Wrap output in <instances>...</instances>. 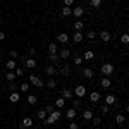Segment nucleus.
<instances>
[{"mask_svg":"<svg viewBox=\"0 0 129 129\" xmlns=\"http://www.w3.org/2000/svg\"><path fill=\"white\" fill-rule=\"evenodd\" d=\"M60 117H62V112L55 109L53 112H52V114H48V115L45 117V120H43V122H45L47 126H48V124H55V122H57V120H59Z\"/></svg>","mask_w":129,"mask_h":129,"instance_id":"1","label":"nucleus"},{"mask_svg":"<svg viewBox=\"0 0 129 129\" xmlns=\"http://www.w3.org/2000/svg\"><path fill=\"white\" fill-rule=\"evenodd\" d=\"M29 83L33 84V86H36V88H43V84H45V83H43L38 76H35V74H31V76H29Z\"/></svg>","mask_w":129,"mask_h":129,"instance_id":"2","label":"nucleus"},{"mask_svg":"<svg viewBox=\"0 0 129 129\" xmlns=\"http://www.w3.org/2000/svg\"><path fill=\"white\" fill-rule=\"evenodd\" d=\"M112 72H114V66H112V64H103V66H102V74H103L105 78H109Z\"/></svg>","mask_w":129,"mask_h":129,"instance_id":"3","label":"nucleus"},{"mask_svg":"<svg viewBox=\"0 0 129 129\" xmlns=\"http://www.w3.org/2000/svg\"><path fill=\"white\" fill-rule=\"evenodd\" d=\"M72 93H74V95H76L78 98H83V96L86 95V88H84L83 84H78V86L74 88V91H72Z\"/></svg>","mask_w":129,"mask_h":129,"instance_id":"4","label":"nucleus"},{"mask_svg":"<svg viewBox=\"0 0 129 129\" xmlns=\"http://www.w3.org/2000/svg\"><path fill=\"white\" fill-rule=\"evenodd\" d=\"M69 35H67V33H60V35H57V41H59V43H62V45H66V43H67V41H69Z\"/></svg>","mask_w":129,"mask_h":129,"instance_id":"5","label":"nucleus"},{"mask_svg":"<svg viewBox=\"0 0 129 129\" xmlns=\"http://www.w3.org/2000/svg\"><path fill=\"white\" fill-rule=\"evenodd\" d=\"M83 40H84V35H83V31H76V33L72 35V41H74V43H81Z\"/></svg>","mask_w":129,"mask_h":129,"instance_id":"6","label":"nucleus"},{"mask_svg":"<svg viewBox=\"0 0 129 129\" xmlns=\"http://www.w3.org/2000/svg\"><path fill=\"white\" fill-rule=\"evenodd\" d=\"M33 126V119L31 117H24L22 119V122H21V129H28Z\"/></svg>","mask_w":129,"mask_h":129,"instance_id":"7","label":"nucleus"},{"mask_svg":"<svg viewBox=\"0 0 129 129\" xmlns=\"http://www.w3.org/2000/svg\"><path fill=\"white\" fill-rule=\"evenodd\" d=\"M24 66H26L28 69H35V67H36V60L33 59V57H29V59L24 60Z\"/></svg>","mask_w":129,"mask_h":129,"instance_id":"8","label":"nucleus"},{"mask_svg":"<svg viewBox=\"0 0 129 129\" xmlns=\"http://www.w3.org/2000/svg\"><path fill=\"white\" fill-rule=\"evenodd\" d=\"M83 14H84V9H83V7H76V9H72V14H71V16H74L76 19H79Z\"/></svg>","mask_w":129,"mask_h":129,"instance_id":"9","label":"nucleus"},{"mask_svg":"<svg viewBox=\"0 0 129 129\" xmlns=\"http://www.w3.org/2000/svg\"><path fill=\"white\" fill-rule=\"evenodd\" d=\"M69 57H71V50L69 48H62L59 52V59H64V60H66V59H69Z\"/></svg>","mask_w":129,"mask_h":129,"instance_id":"10","label":"nucleus"},{"mask_svg":"<svg viewBox=\"0 0 129 129\" xmlns=\"http://www.w3.org/2000/svg\"><path fill=\"white\" fill-rule=\"evenodd\" d=\"M57 72H60L62 76H69V74H71V67L67 66V64H64L60 69H57Z\"/></svg>","mask_w":129,"mask_h":129,"instance_id":"11","label":"nucleus"},{"mask_svg":"<svg viewBox=\"0 0 129 129\" xmlns=\"http://www.w3.org/2000/svg\"><path fill=\"white\" fill-rule=\"evenodd\" d=\"M89 102H91V103H98V102H100V93H98V91L89 93Z\"/></svg>","mask_w":129,"mask_h":129,"instance_id":"12","label":"nucleus"},{"mask_svg":"<svg viewBox=\"0 0 129 129\" xmlns=\"http://www.w3.org/2000/svg\"><path fill=\"white\" fill-rule=\"evenodd\" d=\"M72 96H74V93H72V89L66 88L64 91H62V98H66V100H72Z\"/></svg>","mask_w":129,"mask_h":129,"instance_id":"13","label":"nucleus"},{"mask_svg":"<svg viewBox=\"0 0 129 129\" xmlns=\"http://www.w3.org/2000/svg\"><path fill=\"white\" fill-rule=\"evenodd\" d=\"M9 100H10V103H17V102L21 100V95L16 93V91H12V93L9 95Z\"/></svg>","mask_w":129,"mask_h":129,"instance_id":"14","label":"nucleus"},{"mask_svg":"<svg viewBox=\"0 0 129 129\" xmlns=\"http://www.w3.org/2000/svg\"><path fill=\"white\" fill-rule=\"evenodd\" d=\"M83 76H84L86 79H91V78L95 76V72H93V69H89V67H84V69H83Z\"/></svg>","mask_w":129,"mask_h":129,"instance_id":"15","label":"nucleus"},{"mask_svg":"<svg viewBox=\"0 0 129 129\" xmlns=\"http://www.w3.org/2000/svg\"><path fill=\"white\" fill-rule=\"evenodd\" d=\"M93 117H95V115H93V112H91L89 109H86L84 112H83V119H84V120H91Z\"/></svg>","mask_w":129,"mask_h":129,"instance_id":"16","label":"nucleus"},{"mask_svg":"<svg viewBox=\"0 0 129 129\" xmlns=\"http://www.w3.org/2000/svg\"><path fill=\"white\" fill-rule=\"evenodd\" d=\"M45 72H47V76H55V74H57V67H55V66H48V67L45 69Z\"/></svg>","mask_w":129,"mask_h":129,"instance_id":"17","label":"nucleus"},{"mask_svg":"<svg viewBox=\"0 0 129 129\" xmlns=\"http://www.w3.org/2000/svg\"><path fill=\"white\" fill-rule=\"evenodd\" d=\"M110 86H112V81H110L109 78H103V79H102V88H103V89H109Z\"/></svg>","mask_w":129,"mask_h":129,"instance_id":"18","label":"nucleus"},{"mask_svg":"<svg viewBox=\"0 0 129 129\" xmlns=\"http://www.w3.org/2000/svg\"><path fill=\"white\" fill-rule=\"evenodd\" d=\"M100 38H102L103 41H110L112 40V36H110L109 31H102V33H100Z\"/></svg>","mask_w":129,"mask_h":129,"instance_id":"19","label":"nucleus"},{"mask_svg":"<svg viewBox=\"0 0 129 129\" xmlns=\"http://www.w3.org/2000/svg\"><path fill=\"white\" fill-rule=\"evenodd\" d=\"M71 14H72V9H71V7H66V5H64V7H62V17H69Z\"/></svg>","mask_w":129,"mask_h":129,"instance_id":"20","label":"nucleus"},{"mask_svg":"<svg viewBox=\"0 0 129 129\" xmlns=\"http://www.w3.org/2000/svg\"><path fill=\"white\" fill-rule=\"evenodd\" d=\"M105 103L107 105H114L115 103V95H107L105 96Z\"/></svg>","mask_w":129,"mask_h":129,"instance_id":"21","label":"nucleus"},{"mask_svg":"<svg viewBox=\"0 0 129 129\" xmlns=\"http://www.w3.org/2000/svg\"><path fill=\"white\" fill-rule=\"evenodd\" d=\"M115 122H117V124H124V122H126V115H124V114H117V115H115Z\"/></svg>","mask_w":129,"mask_h":129,"instance_id":"22","label":"nucleus"},{"mask_svg":"<svg viewBox=\"0 0 129 129\" xmlns=\"http://www.w3.org/2000/svg\"><path fill=\"white\" fill-rule=\"evenodd\" d=\"M83 28H84V22H83V21H76V22H74V29L76 31H83Z\"/></svg>","mask_w":129,"mask_h":129,"instance_id":"23","label":"nucleus"},{"mask_svg":"<svg viewBox=\"0 0 129 129\" xmlns=\"http://www.w3.org/2000/svg\"><path fill=\"white\" fill-rule=\"evenodd\" d=\"M48 59H50V62L57 64L59 62V53H48Z\"/></svg>","mask_w":129,"mask_h":129,"instance_id":"24","label":"nucleus"},{"mask_svg":"<svg viewBox=\"0 0 129 129\" xmlns=\"http://www.w3.org/2000/svg\"><path fill=\"white\" fill-rule=\"evenodd\" d=\"M48 52H50V53H57V43L50 41V45H48Z\"/></svg>","mask_w":129,"mask_h":129,"instance_id":"25","label":"nucleus"},{"mask_svg":"<svg viewBox=\"0 0 129 129\" xmlns=\"http://www.w3.org/2000/svg\"><path fill=\"white\" fill-rule=\"evenodd\" d=\"M16 67H17V66H16V60H12V59L7 60V69H9V71H14Z\"/></svg>","mask_w":129,"mask_h":129,"instance_id":"26","label":"nucleus"},{"mask_svg":"<svg viewBox=\"0 0 129 129\" xmlns=\"http://www.w3.org/2000/svg\"><path fill=\"white\" fill-rule=\"evenodd\" d=\"M76 114H78V112H76V109H69L66 115H67V119H74V117H76Z\"/></svg>","mask_w":129,"mask_h":129,"instance_id":"27","label":"nucleus"},{"mask_svg":"<svg viewBox=\"0 0 129 129\" xmlns=\"http://www.w3.org/2000/svg\"><path fill=\"white\" fill-rule=\"evenodd\" d=\"M55 107H66V98H62V96H60V98H57V102H55Z\"/></svg>","mask_w":129,"mask_h":129,"instance_id":"28","label":"nucleus"},{"mask_svg":"<svg viewBox=\"0 0 129 129\" xmlns=\"http://www.w3.org/2000/svg\"><path fill=\"white\" fill-rule=\"evenodd\" d=\"M93 57H95L93 52H84V55H83V59H84V60H91Z\"/></svg>","mask_w":129,"mask_h":129,"instance_id":"29","label":"nucleus"},{"mask_svg":"<svg viewBox=\"0 0 129 129\" xmlns=\"http://www.w3.org/2000/svg\"><path fill=\"white\" fill-rule=\"evenodd\" d=\"M7 79H9L10 83L16 79V72H14V71H7Z\"/></svg>","mask_w":129,"mask_h":129,"instance_id":"30","label":"nucleus"},{"mask_svg":"<svg viewBox=\"0 0 129 129\" xmlns=\"http://www.w3.org/2000/svg\"><path fill=\"white\" fill-rule=\"evenodd\" d=\"M47 86H48L50 89H53L55 86H57V81H55V79H48V81H47Z\"/></svg>","mask_w":129,"mask_h":129,"instance_id":"31","label":"nucleus"},{"mask_svg":"<svg viewBox=\"0 0 129 129\" xmlns=\"http://www.w3.org/2000/svg\"><path fill=\"white\" fill-rule=\"evenodd\" d=\"M19 88H21V91H24V93H28V91H29V83H22V84H21Z\"/></svg>","mask_w":129,"mask_h":129,"instance_id":"32","label":"nucleus"},{"mask_svg":"<svg viewBox=\"0 0 129 129\" xmlns=\"http://www.w3.org/2000/svg\"><path fill=\"white\" fill-rule=\"evenodd\" d=\"M81 107V98H74L72 100V109H78Z\"/></svg>","mask_w":129,"mask_h":129,"instance_id":"33","label":"nucleus"},{"mask_svg":"<svg viewBox=\"0 0 129 129\" xmlns=\"http://www.w3.org/2000/svg\"><path fill=\"white\" fill-rule=\"evenodd\" d=\"M120 41H122L124 45H127V43H129V35H127V33H124V35L120 36Z\"/></svg>","mask_w":129,"mask_h":129,"instance_id":"34","label":"nucleus"},{"mask_svg":"<svg viewBox=\"0 0 129 129\" xmlns=\"http://www.w3.org/2000/svg\"><path fill=\"white\" fill-rule=\"evenodd\" d=\"M45 117H47V112H45V109H43V110H38V119H40V120H45Z\"/></svg>","mask_w":129,"mask_h":129,"instance_id":"35","label":"nucleus"},{"mask_svg":"<svg viewBox=\"0 0 129 129\" xmlns=\"http://www.w3.org/2000/svg\"><path fill=\"white\" fill-rule=\"evenodd\" d=\"M14 72H16V78H19V76H22V74H24L22 67H16V69H14Z\"/></svg>","mask_w":129,"mask_h":129,"instance_id":"36","label":"nucleus"},{"mask_svg":"<svg viewBox=\"0 0 129 129\" xmlns=\"http://www.w3.org/2000/svg\"><path fill=\"white\" fill-rule=\"evenodd\" d=\"M28 103H29V105H35V103H36V96H35V95H29V96H28Z\"/></svg>","mask_w":129,"mask_h":129,"instance_id":"37","label":"nucleus"},{"mask_svg":"<svg viewBox=\"0 0 129 129\" xmlns=\"http://www.w3.org/2000/svg\"><path fill=\"white\" fill-rule=\"evenodd\" d=\"M100 5H102V0H91V7H95V9H98Z\"/></svg>","mask_w":129,"mask_h":129,"instance_id":"38","label":"nucleus"},{"mask_svg":"<svg viewBox=\"0 0 129 129\" xmlns=\"http://www.w3.org/2000/svg\"><path fill=\"white\" fill-rule=\"evenodd\" d=\"M9 55H10V59H12V60H16L17 57H19V53H17L16 50H12V52H9Z\"/></svg>","mask_w":129,"mask_h":129,"instance_id":"39","label":"nucleus"},{"mask_svg":"<svg viewBox=\"0 0 129 129\" xmlns=\"http://www.w3.org/2000/svg\"><path fill=\"white\" fill-rule=\"evenodd\" d=\"M86 38H88V40H93V38H96V33H95V31H89L88 35H86Z\"/></svg>","mask_w":129,"mask_h":129,"instance_id":"40","label":"nucleus"},{"mask_svg":"<svg viewBox=\"0 0 129 129\" xmlns=\"http://www.w3.org/2000/svg\"><path fill=\"white\" fill-rule=\"evenodd\" d=\"M100 110H102V114H109L110 107H109V105H107V103H105V105H103V107H102V109H100Z\"/></svg>","mask_w":129,"mask_h":129,"instance_id":"41","label":"nucleus"},{"mask_svg":"<svg viewBox=\"0 0 129 129\" xmlns=\"http://www.w3.org/2000/svg\"><path fill=\"white\" fill-rule=\"evenodd\" d=\"M74 64L76 66H81L83 64V57H74Z\"/></svg>","mask_w":129,"mask_h":129,"instance_id":"42","label":"nucleus"},{"mask_svg":"<svg viewBox=\"0 0 129 129\" xmlns=\"http://www.w3.org/2000/svg\"><path fill=\"white\" fill-rule=\"evenodd\" d=\"M93 124H95V126H100V124H102V119H100V117H93Z\"/></svg>","mask_w":129,"mask_h":129,"instance_id":"43","label":"nucleus"},{"mask_svg":"<svg viewBox=\"0 0 129 129\" xmlns=\"http://www.w3.org/2000/svg\"><path fill=\"white\" fill-rule=\"evenodd\" d=\"M53 110H55V107H52V105H47V109H45V112H47V114H52Z\"/></svg>","mask_w":129,"mask_h":129,"instance_id":"44","label":"nucleus"},{"mask_svg":"<svg viewBox=\"0 0 129 129\" xmlns=\"http://www.w3.org/2000/svg\"><path fill=\"white\" fill-rule=\"evenodd\" d=\"M72 4H74V0H64V5H66V7H71Z\"/></svg>","mask_w":129,"mask_h":129,"instance_id":"45","label":"nucleus"},{"mask_svg":"<svg viewBox=\"0 0 129 129\" xmlns=\"http://www.w3.org/2000/svg\"><path fill=\"white\" fill-rule=\"evenodd\" d=\"M69 129H79L78 122H71V127H69Z\"/></svg>","mask_w":129,"mask_h":129,"instance_id":"46","label":"nucleus"},{"mask_svg":"<svg viewBox=\"0 0 129 129\" xmlns=\"http://www.w3.org/2000/svg\"><path fill=\"white\" fill-rule=\"evenodd\" d=\"M9 89H10V93H12V91H16V84H14V81H12V83H10Z\"/></svg>","mask_w":129,"mask_h":129,"instance_id":"47","label":"nucleus"},{"mask_svg":"<svg viewBox=\"0 0 129 129\" xmlns=\"http://www.w3.org/2000/svg\"><path fill=\"white\" fill-rule=\"evenodd\" d=\"M5 40V33H4V31H0V41H4Z\"/></svg>","mask_w":129,"mask_h":129,"instance_id":"48","label":"nucleus"},{"mask_svg":"<svg viewBox=\"0 0 129 129\" xmlns=\"http://www.w3.org/2000/svg\"><path fill=\"white\" fill-rule=\"evenodd\" d=\"M28 129H35V127H33V126H31V127H28Z\"/></svg>","mask_w":129,"mask_h":129,"instance_id":"49","label":"nucleus"},{"mask_svg":"<svg viewBox=\"0 0 129 129\" xmlns=\"http://www.w3.org/2000/svg\"><path fill=\"white\" fill-rule=\"evenodd\" d=\"M0 100H2V93H0Z\"/></svg>","mask_w":129,"mask_h":129,"instance_id":"50","label":"nucleus"}]
</instances>
